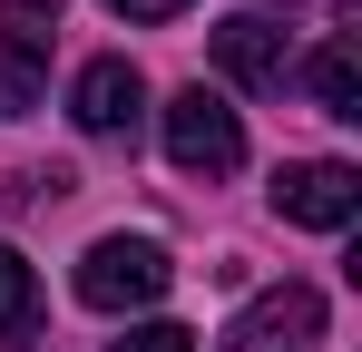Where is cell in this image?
<instances>
[{
	"instance_id": "6da1fadb",
	"label": "cell",
	"mask_w": 362,
	"mask_h": 352,
	"mask_svg": "<svg viewBox=\"0 0 362 352\" xmlns=\"http://www.w3.org/2000/svg\"><path fill=\"white\" fill-rule=\"evenodd\" d=\"M167 284H177V264H167L157 235H98L78 254V303L88 313H137V303H157Z\"/></svg>"
},
{
	"instance_id": "7a4b0ae2",
	"label": "cell",
	"mask_w": 362,
	"mask_h": 352,
	"mask_svg": "<svg viewBox=\"0 0 362 352\" xmlns=\"http://www.w3.org/2000/svg\"><path fill=\"white\" fill-rule=\"evenodd\" d=\"M167 157H177L186 176H235V167H245V127H235V108H226L216 88L167 98Z\"/></svg>"
},
{
	"instance_id": "3957f363",
	"label": "cell",
	"mask_w": 362,
	"mask_h": 352,
	"mask_svg": "<svg viewBox=\"0 0 362 352\" xmlns=\"http://www.w3.org/2000/svg\"><path fill=\"white\" fill-rule=\"evenodd\" d=\"M274 216H284V225H313V235H343L362 216V176L343 167V157H303V167L274 176Z\"/></svg>"
},
{
	"instance_id": "277c9868",
	"label": "cell",
	"mask_w": 362,
	"mask_h": 352,
	"mask_svg": "<svg viewBox=\"0 0 362 352\" xmlns=\"http://www.w3.org/2000/svg\"><path fill=\"white\" fill-rule=\"evenodd\" d=\"M294 343H323V293H313V284L255 293L235 323H226V343H216V352H294Z\"/></svg>"
},
{
	"instance_id": "5b68a950",
	"label": "cell",
	"mask_w": 362,
	"mask_h": 352,
	"mask_svg": "<svg viewBox=\"0 0 362 352\" xmlns=\"http://www.w3.org/2000/svg\"><path fill=\"white\" fill-rule=\"evenodd\" d=\"M137 108H147V78H137L127 59H88V69H78V88H69V117H78L88 137H127Z\"/></svg>"
},
{
	"instance_id": "8992f818",
	"label": "cell",
	"mask_w": 362,
	"mask_h": 352,
	"mask_svg": "<svg viewBox=\"0 0 362 352\" xmlns=\"http://www.w3.org/2000/svg\"><path fill=\"white\" fill-rule=\"evenodd\" d=\"M216 69H226L235 88H284V30L255 20V10L226 20V30H216Z\"/></svg>"
},
{
	"instance_id": "52a82bcc",
	"label": "cell",
	"mask_w": 362,
	"mask_h": 352,
	"mask_svg": "<svg viewBox=\"0 0 362 352\" xmlns=\"http://www.w3.org/2000/svg\"><path fill=\"white\" fill-rule=\"evenodd\" d=\"M40 333V274L20 245H0V343H30Z\"/></svg>"
},
{
	"instance_id": "ba28073f",
	"label": "cell",
	"mask_w": 362,
	"mask_h": 352,
	"mask_svg": "<svg viewBox=\"0 0 362 352\" xmlns=\"http://www.w3.org/2000/svg\"><path fill=\"white\" fill-rule=\"evenodd\" d=\"M40 88H49L40 40H10V30H0V117H30V108H40Z\"/></svg>"
},
{
	"instance_id": "9c48e42d",
	"label": "cell",
	"mask_w": 362,
	"mask_h": 352,
	"mask_svg": "<svg viewBox=\"0 0 362 352\" xmlns=\"http://www.w3.org/2000/svg\"><path fill=\"white\" fill-rule=\"evenodd\" d=\"M303 88H313V98H323L333 117H362V59H353V40L313 49V69H303Z\"/></svg>"
},
{
	"instance_id": "30bf717a",
	"label": "cell",
	"mask_w": 362,
	"mask_h": 352,
	"mask_svg": "<svg viewBox=\"0 0 362 352\" xmlns=\"http://www.w3.org/2000/svg\"><path fill=\"white\" fill-rule=\"evenodd\" d=\"M108 352H196V333H186V323H137V333L108 343Z\"/></svg>"
},
{
	"instance_id": "8fae6325",
	"label": "cell",
	"mask_w": 362,
	"mask_h": 352,
	"mask_svg": "<svg viewBox=\"0 0 362 352\" xmlns=\"http://www.w3.org/2000/svg\"><path fill=\"white\" fill-rule=\"evenodd\" d=\"M59 0H10V40H40V20H49Z\"/></svg>"
},
{
	"instance_id": "7c38bea8",
	"label": "cell",
	"mask_w": 362,
	"mask_h": 352,
	"mask_svg": "<svg viewBox=\"0 0 362 352\" xmlns=\"http://www.w3.org/2000/svg\"><path fill=\"white\" fill-rule=\"evenodd\" d=\"M108 10H118V20H177L186 0H108Z\"/></svg>"
}]
</instances>
